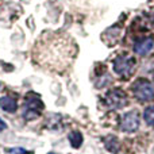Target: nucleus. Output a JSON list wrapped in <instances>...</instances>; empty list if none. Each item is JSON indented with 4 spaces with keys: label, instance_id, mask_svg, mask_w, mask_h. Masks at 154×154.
<instances>
[{
    "label": "nucleus",
    "instance_id": "1",
    "mask_svg": "<svg viewBox=\"0 0 154 154\" xmlns=\"http://www.w3.org/2000/svg\"><path fill=\"white\" fill-rule=\"evenodd\" d=\"M137 66V61L134 57L128 54H120L114 61V72L123 79H128L134 73Z\"/></svg>",
    "mask_w": 154,
    "mask_h": 154
},
{
    "label": "nucleus",
    "instance_id": "2",
    "mask_svg": "<svg viewBox=\"0 0 154 154\" xmlns=\"http://www.w3.org/2000/svg\"><path fill=\"white\" fill-rule=\"evenodd\" d=\"M43 109V103L41 101V99L38 97L35 93H27L26 97V104H24V111H23V116L27 120H32L37 119L39 116L41 111Z\"/></svg>",
    "mask_w": 154,
    "mask_h": 154
},
{
    "label": "nucleus",
    "instance_id": "3",
    "mask_svg": "<svg viewBox=\"0 0 154 154\" xmlns=\"http://www.w3.org/2000/svg\"><path fill=\"white\" fill-rule=\"evenodd\" d=\"M133 92L135 97L141 101L154 100V88L146 79H138L133 84Z\"/></svg>",
    "mask_w": 154,
    "mask_h": 154
},
{
    "label": "nucleus",
    "instance_id": "4",
    "mask_svg": "<svg viewBox=\"0 0 154 154\" xmlns=\"http://www.w3.org/2000/svg\"><path fill=\"white\" fill-rule=\"evenodd\" d=\"M104 101H106V104L109 108L119 109V108H123L127 104V96H126V93L122 89L115 88V89H111L107 92Z\"/></svg>",
    "mask_w": 154,
    "mask_h": 154
},
{
    "label": "nucleus",
    "instance_id": "5",
    "mask_svg": "<svg viewBox=\"0 0 154 154\" xmlns=\"http://www.w3.org/2000/svg\"><path fill=\"white\" fill-rule=\"evenodd\" d=\"M139 127V115L137 111H128L122 116L120 120V128L126 133H134Z\"/></svg>",
    "mask_w": 154,
    "mask_h": 154
},
{
    "label": "nucleus",
    "instance_id": "6",
    "mask_svg": "<svg viewBox=\"0 0 154 154\" xmlns=\"http://www.w3.org/2000/svg\"><path fill=\"white\" fill-rule=\"evenodd\" d=\"M154 48V39L152 37H145L141 38L135 42L134 45V51H135L138 56H146L152 51V49Z\"/></svg>",
    "mask_w": 154,
    "mask_h": 154
},
{
    "label": "nucleus",
    "instance_id": "7",
    "mask_svg": "<svg viewBox=\"0 0 154 154\" xmlns=\"http://www.w3.org/2000/svg\"><path fill=\"white\" fill-rule=\"evenodd\" d=\"M0 108L5 112L12 114V112H15L18 109V103L11 96H3V97H0Z\"/></svg>",
    "mask_w": 154,
    "mask_h": 154
},
{
    "label": "nucleus",
    "instance_id": "8",
    "mask_svg": "<svg viewBox=\"0 0 154 154\" xmlns=\"http://www.w3.org/2000/svg\"><path fill=\"white\" fill-rule=\"evenodd\" d=\"M103 142H104V145H106V147H107V149H108L111 153H115V154L119 153L120 145H119V141H118L116 137H112V135L106 137V138L103 139Z\"/></svg>",
    "mask_w": 154,
    "mask_h": 154
},
{
    "label": "nucleus",
    "instance_id": "9",
    "mask_svg": "<svg viewBox=\"0 0 154 154\" xmlns=\"http://www.w3.org/2000/svg\"><path fill=\"white\" fill-rule=\"evenodd\" d=\"M69 142L73 149H79L82 145V134L80 131H73L69 134Z\"/></svg>",
    "mask_w": 154,
    "mask_h": 154
},
{
    "label": "nucleus",
    "instance_id": "10",
    "mask_svg": "<svg viewBox=\"0 0 154 154\" xmlns=\"http://www.w3.org/2000/svg\"><path fill=\"white\" fill-rule=\"evenodd\" d=\"M143 119L147 126H154V106H149L143 111Z\"/></svg>",
    "mask_w": 154,
    "mask_h": 154
},
{
    "label": "nucleus",
    "instance_id": "11",
    "mask_svg": "<svg viewBox=\"0 0 154 154\" xmlns=\"http://www.w3.org/2000/svg\"><path fill=\"white\" fill-rule=\"evenodd\" d=\"M11 154H29L24 149H22V147H15V149L11 150Z\"/></svg>",
    "mask_w": 154,
    "mask_h": 154
},
{
    "label": "nucleus",
    "instance_id": "12",
    "mask_svg": "<svg viewBox=\"0 0 154 154\" xmlns=\"http://www.w3.org/2000/svg\"><path fill=\"white\" fill-rule=\"evenodd\" d=\"M5 127H7V125H5V123L3 122L2 119H0V131H3V130H4Z\"/></svg>",
    "mask_w": 154,
    "mask_h": 154
},
{
    "label": "nucleus",
    "instance_id": "13",
    "mask_svg": "<svg viewBox=\"0 0 154 154\" xmlns=\"http://www.w3.org/2000/svg\"><path fill=\"white\" fill-rule=\"evenodd\" d=\"M49 154H54V153H49Z\"/></svg>",
    "mask_w": 154,
    "mask_h": 154
}]
</instances>
